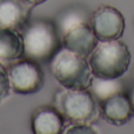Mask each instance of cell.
I'll use <instances>...</instances> for the list:
<instances>
[{
  "label": "cell",
  "mask_w": 134,
  "mask_h": 134,
  "mask_svg": "<svg viewBox=\"0 0 134 134\" xmlns=\"http://www.w3.org/2000/svg\"><path fill=\"white\" fill-rule=\"evenodd\" d=\"M24 57L38 63H46L61 48V37L55 23L46 19L28 21L20 31Z\"/></svg>",
  "instance_id": "cell-1"
},
{
  "label": "cell",
  "mask_w": 134,
  "mask_h": 134,
  "mask_svg": "<svg viewBox=\"0 0 134 134\" xmlns=\"http://www.w3.org/2000/svg\"><path fill=\"white\" fill-rule=\"evenodd\" d=\"M93 76L102 79H119L127 72L132 55L124 41H99L87 58Z\"/></svg>",
  "instance_id": "cell-2"
},
{
  "label": "cell",
  "mask_w": 134,
  "mask_h": 134,
  "mask_svg": "<svg viewBox=\"0 0 134 134\" xmlns=\"http://www.w3.org/2000/svg\"><path fill=\"white\" fill-rule=\"evenodd\" d=\"M48 63L52 75L64 88H90L93 74L86 58L61 46Z\"/></svg>",
  "instance_id": "cell-3"
},
{
  "label": "cell",
  "mask_w": 134,
  "mask_h": 134,
  "mask_svg": "<svg viewBox=\"0 0 134 134\" xmlns=\"http://www.w3.org/2000/svg\"><path fill=\"white\" fill-rule=\"evenodd\" d=\"M54 107L67 124H91L99 115V105L90 90L58 91L54 94Z\"/></svg>",
  "instance_id": "cell-4"
},
{
  "label": "cell",
  "mask_w": 134,
  "mask_h": 134,
  "mask_svg": "<svg viewBox=\"0 0 134 134\" xmlns=\"http://www.w3.org/2000/svg\"><path fill=\"white\" fill-rule=\"evenodd\" d=\"M11 90L16 94H33L44 85V72L32 59H18L7 68Z\"/></svg>",
  "instance_id": "cell-5"
},
{
  "label": "cell",
  "mask_w": 134,
  "mask_h": 134,
  "mask_svg": "<svg viewBox=\"0 0 134 134\" xmlns=\"http://www.w3.org/2000/svg\"><path fill=\"white\" fill-rule=\"evenodd\" d=\"M90 25L99 41L116 40L125 31V18L115 7L102 5L92 13Z\"/></svg>",
  "instance_id": "cell-6"
},
{
  "label": "cell",
  "mask_w": 134,
  "mask_h": 134,
  "mask_svg": "<svg viewBox=\"0 0 134 134\" xmlns=\"http://www.w3.org/2000/svg\"><path fill=\"white\" fill-rule=\"evenodd\" d=\"M99 40H98L94 31L91 27L90 23L80 24V25L68 30L61 37L63 47L86 59L93 52Z\"/></svg>",
  "instance_id": "cell-7"
},
{
  "label": "cell",
  "mask_w": 134,
  "mask_h": 134,
  "mask_svg": "<svg viewBox=\"0 0 134 134\" xmlns=\"http://www.w3.org/2000/svg\"><path fill=\"white\" fill-rule=\"evenodd\" d=\"M98 105L101 118L114 126L127 124L134 114L130 97L125 92L118 93L104 101H100Z\"/></svg>",
  "instance_id": "cell-8"
},
{
  "label": "cell",
  "mask_w": 134,
  "mask_h": 134,
  "mask_svg": "<svg viewBox=\"0 0 134 134\" xmlns=\"http://www.w3.org/2000/svg\"><path fill=\"white\" fill-rule=\"evenodd\" d=\"M31 7L25 0H0V27L21 31L30 21Z\"/></svg>",
  "instance_id": "cell-9"
},
{
  "label": "cell",
  "mask_w": 134,
  "mask_h": 134,
  "mask_svg": "<svg viewBox=\"0 0 134 134\" xmlns=\"http://www.w3.org/2000/svg\"><path fill=\"white\" fill-rule=\"evenodd\" d=\"M65 119L55 107H41L33 113L31 128L34 134H60L65 130Z\"/></svg>",
  "instance_id": "cell-10"
},
{
  "label": "cell",
  "mask_w": 134,
  "mask_h": 134,
  "mask_svg": "<svg viewBox=\"0 0 134 134\" xmlns=\"http://www.w3.org/2000/svg\"><path fill=\"white\" fill-rule=\"evenodd\" d=\"M24 57L21 32L13 28L0 27V63H12Z\"/></svg>",
  "instance_id": "cell-11"
},
{
  "label": "cell",
  "mask_w": 134,
  "mask_h": 134,
  "mask_svg": "<svg viewBox=\"0 0 134 134\" xmlns=\"http://www.w3.org/2000/svg\"><path fill=\"white\" fill-rule=\"evenodd\" d=\"M88 90H91V93L99 104L100 101L124 92V85L119 81V79H102L93 76L92 83Z\"/></svg>",
  "instance_id": "cell-12"
},
{
  "label": "cell",
  "mask_w": 134,
  "mask_h": 134,
  "mask_svg": "<svg viewBox=\"0 0 134 134\" xmlns=\"http://www.w3.org/2000/svg\"><path fill=\"white\" fill-rule=\"evenodd\" d=\"M85 23H90L85 12L79 7H71L57 18L55 25L60 37H63L68 30Z\"/></svg>",
  "instance_id": "cell-13"
},
{
  "label": "cell",
  "mask_w": 134,
  "mask_h": 134,
  "mask_svg": "<svg viewBox=\"0 0 134 134\" xmlns=\"http://www.w3.org/2000/svg\"><path fill=\"white\" fill-rule=\"evenodd\" d=\"M11 93V85H9L8 71L0 63V102L4 101Z\"/></svg>",
  "instance_id": "cell-14"
},
{
  "label": "cell",
  "mask_w": 134,
  "mask_h": 134,
  "mask_svg": "<svg viewBox=\"0 0 134 134\" xmlns=\"http://www.w3.org/2000/svg\"><path fill=\"white\" fill-rule=\"evenodd\" d=\"M64 133L68 134H76V133H82V134H94L97 133L93 127L90 124H68V126H65Z\"/></svg>",
  "instance_id": "cell-15"
},
{
  "label": "cell",
  "mask_w": 134,
  "mask_h": 134,
  "mask_svg": "<svg viewBox=\"0 0 134 134\" xmlns=\"http://www.w3.org/2000/svg\"><path fill=\"white\" fill-rule=\"evenodd\" d=\"M26 2H28V4L31 5V6H37V5H40V4H44L45 1H47V0H25Z\"/></svg>",
  "instance_id": "cell-16"
},
{
  "label": "cell",
  "mask_w": 134,
  "mask_h": 134,
  "mask_svg": "<svg viewBox=\"0 0 134 134\" xmlns=\"http://www.w3.org/2000/svg\"><path fill=\"white\" fill-rule=\"evenodd\" d=\"M128 97H130V100H131V104H132V107H133V112H134V88L128 93Z\"/></svg>",
  "instance_id": "cell-17"
}]
</instances>
